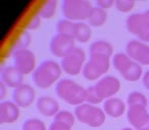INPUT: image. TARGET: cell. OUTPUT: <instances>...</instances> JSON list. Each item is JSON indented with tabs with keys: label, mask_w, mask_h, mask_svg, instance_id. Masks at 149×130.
I'll return each instance as SVG.
<instances>
[{
	"label": "cell",
	"mask_w": 149,
	"mask_h": 130,
	"mask_svg": "<svg viewBox=\"0 0 149 130\" xmlns=\"http://www.w3.org/2000/svg\"><path fill=\"white\" fill-rule=\"evenodd\" d=\"M61 71V66L57 62L45 60L34 71L33 81L40 89H48L59 79Z\"/></svg>",
	"instance_id": "cell-1"
},
{
	"label": "cell",
	"mask_w": 149,
	"mask_h": 130,
	"mask_svg": "<svg viewBox=\"0 0 149 130\" xmlns=\"http://www.w3.org/2000/svg\"><path fill=\"white\" fill-rule=\"evenodd\" d=\"M55 94L65 103L80 106L86 102V89L70 78L60 79L55 87Z\"/></svg>",
	"instance_id": "cell-2"
},
{
	"label": "cell",
	"mask_w": 149,
	"mask_h": 130,
	"mask_svg": "<svg viewBox=\"0 0 149 130\" xmlns=\"http://www.w3.org/2000/svg\"><path fill=\"white\" fill-rule=\"evenodd\" d=\"M112 65L128 81H137L142 76V66L133 61L126 53H116L112 57Z\"/></svg>",
	"instance_id": "cell-3"
},
{
	"label": "cell",
	"mask_w": 149,
	"mask_h": 130,
	"mask_svg": "<svg viewBox=\"0 0 149 130\" xmlns=\"http://www.w3.org/2000/svg\"><path fill=\"white\" fill-rule=\"evenodd\" d=\"M92 8V4L87 0H63L61 3V12L64 19L78 23L88 19Z\"/></svg>",
	"instance_id": "cell-4"
},
{
	"label": "cell",
	"mask_w": 149,
	"mask_h": 130,
	"mask_svg": "<svg viewBox=\"0 0 149 130\" xmlns=\"http://www.w3.org/2000/svg\"><path fill=\"white\" fill-rule=\"evenodd\" d=\"M74 116L83 124L90 127H100L105 122V113L100 108L90 104H82L74 109Z\"/></svg>",
	"instance_id": "cell-5"
},
{
	"label": "cell",
	"mask_w": 149,
	"mask_h": 130,
	"mask_svg": "<svg viewBox=\"0 0 149 130\" xmlns=\"http://www.w3.org/2000/svg\"><path fill=\"white\" fill-rule=\"evenodd\" d=\"M127 30L143 42H149V10L133 13L126 21Z\"/></svg>",
	"instance_id": "cell-6"
},
{
	"label": "cell",
	"mask_w": 149,
	"mask_h": 130,
	"mask_svg": "<svg viewBox=\"0 0 149 130\" xmlns=\"http://www.w3.org/2000/svg\"><path fill=\"white\" fill-rule=\"evenodd\" d=\"M109 67V57L101 55L90 56V59L84 65L83 76L88 80H95L105 74Z\"/></svg>",
	"instance_id": "cell-7"
},
{
	"label": "cell",
	"mask_w": 149,
	"mask_h": 130,
	"mask_svg": "<svg viewBox=\"0 0 149 130\" xmlns=\"http://www.w3.org/2000/svg\"><path fill=\"white\" fill-rule=\"evenodd\" d=\"M86 59V54L83 49L76 47L70 53L61 59L60 66L61 69L68 75L76 76L82 70L84 62Z\"/></svg>",
	"instance_id": "cell-8"
},
{
	"label": "cell",
	"mask_w": 149,
	"mask_h": 130,
	"mask_svg": "<svg viewBox=\"0 0 149 130\" xmlns=\"http://www.w3.org/2000/svg\"><path fill=\"white\" fill-rule=\"evenodd\" d=\"M13 66L23 75L29 74L35 69L36 57L35 54L28 49L15 50L13 54Z\"/></svg>",
	"instance_id": "cell-9"
},
{
	"label": "cell",
	"mask_w": 149,
	"mask_h": 130,
	"mask_svg": "<svg viewBox=\"0 0 149 130\" xmlns=\"http://www.w3.org/2000/svg\"><path fill=\"white\" fill-rule=\"evenodd\" d=\"M76 48L74 39L63 34H56L50 42V51L56 57H65Z\"/></svg>",
	"instance_id": "cell-10"
},
{
	"label": "cell",
	"mask_w": 149,
	"mask_h": 130,
	"mask_svg": "<svg viewBox=\"0 0 149 130\" xmlns=\"http://www.w3.org/2000/svg\"><path fill=\"white\" fill-rule=\"evenodd\" d=\"M94 87L100 99L102 101L104 100L106 101L108 99H111V97L118 93L120 89V83L116 76L106 75L102 77L100 80H98Z\"/></svg>",
	"instance_id": "cell-11"
},
{
	"label": "cell",
	"mask_w": 149,
	"mask_h": 130,
	"mask_svg": "<svg viewBox=\"0 0 149 130\" xmlns=\"http://www.w3.org/2000/svg\"><path fill=\"white\" fill-rule=\"evenodd\" d=\"M126 54L142 65H149V46L140 41H130L126 45Z\"/></svg>",
	"instance_id": "cell-12"
},
{
	"label": "cell",
	"mask_w": 149,
	"mask_h": 130,
	"mask_svg": "<svg viewBox=\"0 0 149 130\" xmlns=\"http://www.w3.org/2000/svg\"><path fill=\"white\" fill-rule=\"evenodd\" d=\"M36 97L35 89L29 85H22L13 89V101L17 107L28 108L34 103Z\"/></svg>",
	"instance_id": "cell-13"
},
{
	"label": "cell",
	"mask_w": 149,
	"mask_h": 130,
	"mask_svg": "<svg viewBox=\"0 0 149 130\" xmlns=\"http://www.w3.org/2000/svg\"><path fill=\"white\" fill-rule=\"evenodd\" d=\"M127 118L128 121L135 129L141 127L143 124L147 122L149 119V113L147 111V108L140 105L129 106L127 111Z\"/></svg>",
	"instance_id": "cell-14"
},
{
	"label": "cell",
	"mask_w": 149,
	"mask_h": 130,
	"mask_svg": "<svg viewBox=\"0 0 149 130\" xmlns=\"http://www.w3.org/2000/svg\"><path fill=\"white\" fill-rule=\"evenodd\" d=\"M24 75L15 66H5L1 70V83L7 87L17 89L23 85Z\"/></svg>",
	"instance_id": "cell-15"
},
{
	"label": "cell",
	"mask_w": 149,
	"mask_h": 130,
	"mask_svg": "<svg viewBox=\"0 0 149 130\" xmlns=\"http://www.w3.org/2000/svg\"><path fill=\"white\" fill-rule=\"evenodd\" d=\"M19 117V109L13 102L5 101L0 104V123L8 124L15 122Z\"/></svg>",
	"instance_id": "cell-16"
},
{
	"label": "cell",
	"mask_w": 149,
	"mask_h": 130,
	"mask_svg": "<svg viewBox=\"0 0 149 130\" xmlns=\"http://www.w3.org/2000/svg\"><path fill=\"white\" fill-rule=\"evenodd\" d=\"M37 109L45 117H54L59 112V104L53 98L42 96L37 100Z\"/></svg>",
	"instance_id": "cell-17"
},
{
	"label": "cell",
	"mask_w": 149,
	"mask_h": 130,
	"mask_svg": "<svg viewBox=\"0 0 149 130\" xmlns=\"http://www.w3.org/2000/svg\"><path fill=\"white\" fill-rule=\"evenodd\" d=\"M103 111L105 115L111 118H118L123 116L126 111V105L123 100L118 98H111L103 103Z\"/></svg>",
	"instance_id": "cell-18"
},
{
	"label": "cell",
	"mask_w": 149,
	"mask_h": 130,
	"mask_svg": "<svg viewBox=\"0 0 149 130\" xmlns=\"http://www.w3.org/2000/svg\"><path fill=\"white\" fill-rule=\"evenodd\" d=\"M91 36L92 31L88 23H85L83 21L74 23L70 37L74 38L76 41L80 42V43H87L91 38Z\"/></svg>",
	"instance_id": "cell-19"
},
{
	"label": "cell",
	"mask_w": 149,
	"mask_h": 130,
	"mask_svg": "<svg viewBox=\"0 0 149 130\" xmlns=\"http://www.w3.org/2000/svg\"><path fill=\"white\" fill-rule=\"evenodd\" d=\"M107 19V12L104 9L100 8V7H93L88 17V25L90 27L94 28H99L104 25V23Z\"/></svg>",
	"instance_id": "cell-20"
},
{
	"label": "cell",
	"mask_w": 149,
	"mask_h": 130,
	"mask_svg": "<svg viewBox=\"0 0 149 130\" xmlns=\"http://www.w3.org/2000/svg\"><path fill=\"white\" fill-rule=\"evenodd\" d=\"M112 46L106 41H96L91 44L89 49L90 56L94 55H101V56H107L110 57L112 55Z\"/></svg>",
	"instance_id": "cell-21"
},
{
	"label": "cell",
	"mask_w": 149,
	"mask_h": 130,
	"mask_svg": "<svg viewBox=\"0 0 149 130\" xmlns=\"http://www.w3.org/2000/svg\"><path fill=\"white\" fill-rule=\"evenodd\" d=\"M56 6H57V1H55V0L46 1L40 7L39 11H38V15L41 19H52L53 15L55 14Z\"/></svg>",
	"instance_id": "cell-22"
},
{
	"label": "cell",
	"mask_w": 149,
	"mask_h": 130,
	"mask_svg": "<svg viewBox=\"0 0 149 130\" xmlns=\"http://www.w3.org/2000/svg\"><path fill=\"white\" fill-rule=\"evenodd\" d=\"M74 120H76V116L74 114L70 113V111H66V110H61L54 116L53 122L63 124V125H66L72 128V125L74 124Z\"/></svg>",
	"instance_id": "cell-23"
},
{
	"label": "cell",
	"mask_w": 149,
	"mask_h": 130,
	"mask_svg": "<svg viewBox=\"0 0 149 130\" xmlns=\"http://www.w3.org/2000/svg\"><path fill=\"white\" fill-rule=\"evenodd\" d=\"M128 106L133 105H140L147 107V99L143 94L139 93V91H133L128 96V100H127Z\"/></svg>",
	"instance_id": "cell-24"
},
{
	"label": "cell",
	"mask_w": 149,
	"mask_h": 130,
	"mask_svg": "<svg viewBox=\"0 0 149 130\" xmlns=\"http://www.w3.org/2000/svg\"><path fill=\"white\" fill-rule=\"evenodd\" d=\"M23 130H47L43 121L36 118H30L23 124Z\"/></svg>",
	"instance_id": "cell-25"
},
{
	"label": "cell",
	"mask_w": 149,
	"mask_h": 130,
	"mask_svg": "<svg viewBox=\"0 0 149 130\" xmlns=\"http://www.w3.org/2000/svg\"><path fill=\"white\" fill-rule=\"evenodd\" d=\"M116 8L120 12H130L135 6V1L132 0H116Z\"/></svg>",
	"instance_id": "cell-26"
},
{
	"label": "cell",
	"mask_w": 149,
	"mask_h": 130,
	"mask_svg": "<svg viewBox=\"0 0 149 130\" xmlns=\"http://www.w3.org/2000/svg\"><path fill=\"white\" fill-rule=\"evenodd\" d=\"M86 102H87V104H90V105H95V104H99L101 102H103L96 93L94 85L86 89Z\"/></svg>",
	"instance_id": "cell-27"
},
{
	"label": "cell",
	"mask_w": 149,
	"mask_h": 130,
	"mask_svg": "<svg viewBox=\"0 0 149 130\" xmlns=\"http://www.w3.org/2000/svg\"><path fill=\"white\" fill-rule=\"evenodd\" d=\"M30 42H31V36L28 33H22L15 42V50L27 49Z\"/></svg>",
	"instance_id": "cell-28"
},
{
	"label": "cell",
	"mask_w": 149,
	"mask_h": 130,
	"mask_svg": "<svg viewBox=\"0 0 149 130\" xmlns=\"http://www.w3.org/2000/svg\"><path fill=\"white\" fill-rule=\"evenodd\" d=\"M114 2L116 1H113V0H97L95 3L97 5V7H100V8L105 10L107 8H110L114 4Z\"/></svg>",
	"instance_id": "cell-29"
},
{
	"label": "cell",
	"mask_w": 149,
	"mask_h": 130,
	"mask_svg": "<svg viewBox=\"0 0 149 130\" xmlns=\"http://www.w3.org/2000/svg\"><path fill=\"white\" fill-rule=\"evenodd\" d=\"M40 19L41 17H39V15H35V17H33V19H31V21L28 23V25H27V28L29 30H36L37 28H39V25H40Z\"/></svg>",
	"instance_id": "cell-30"
},
{
	"label": "cell",
	"mask_w": 149,
	"mask_h": 130,
	"mask_svg": "<svg viewBox=\"0 0 149 130\" xmlns=\"http://www.w3.org/2000/svg\"><path fill=\"white\" fill-rule=\"evenodd\" d=\"M49 130H70V127L66 125H63V124H60V123H53L49 126Z\"/></svg>",
	"instance_id": "cell-31"
},
{
	"label": "cell",
	"mask_w": 149,
	"mask_h": 130,
	"mask_svg": "<svg viewBox=\"0 0 149 130\" xmlns=\"http://www.w3.org/2000/svg\"><path fill=\"white\" fill-rule=\"evenodd\" d=\"M143 85H144L145 89H149V70L146 71L143 75V79H142Z\"/></svg>",
	"instance_id": "cell-32"
},
{
	"label": "cell",
	"mask_w": 149,
	"mask_h": 130,
	"mask_svg": "<svg viewBox=\"0 0 149 130\" xmlns=\"http://www.w3.org/2000/svg\"><path fill=\"white\" fill-rule=\"evenodd\" d=\"M6 85L3 83H0V100H3L6 95Z\"/></svg>",
	"instance_id": "cell-33"
},
{
	"label": "cell",
	"mask_w": 149,
	"mask_h": 130,
	"mask_svg": "<svg viewBox=\"0 0 149 130\" xmlns=\"http://www.w3.org/2000/svg\"><path fill=\"white\" fill-rule=\"evenodd\" d=\"M135 130H149V119L147 120V122L145 124H143L141 127H139V128H137V129H135Z\"/></svg>",
	"instance_id": "cell-34"
},
{
	"label": "cell",
	"mask_w": 149,
	"mask_h": 130,
	"mask_svg": "<svg viewBox=\"0 0 149 130\" xmlns=\"http://www.w3.org/2000/svg\"><path fill=\"white\" fill-rule=\"evenodd\" d=\"M120 130H135V129H133V128H130V127H126V128H123V129H120Z\"/></svg>",
	"instance_id": "cell-35"
},
{
	"label": "cell",
	"mask_w": 149,
	"mask_h": 130,
	"mask_svg": "<svg viewBox=\"0 0 149 130\" xmlns=\"http://www.w3.org/2000/svg\"><path fill=\"white\" fill-rule=\"evenodd\" d=\"M148 106H149V103H148Z\"/></svg>",
	"instance_id": "cell-36"
}]
</instances>
